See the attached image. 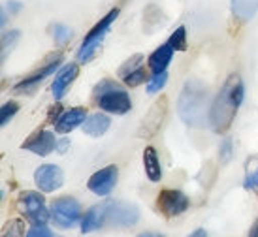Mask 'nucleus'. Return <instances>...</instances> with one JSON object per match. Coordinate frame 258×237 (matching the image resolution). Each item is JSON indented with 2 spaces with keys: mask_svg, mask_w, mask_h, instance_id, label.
Instances as JSON below:
<instances>
[{
  "mask_svg": "<svg viewBox=\"0 0 258 237\" xmlns=\"http://www.w3.org/2000/svg\"><path fill=\"white\" fill-rule=\"evenodd\" d=\"M140 237H160V235H155V233H145V235H140Z\"/></svg>",
  "mask_w": 258,
  "mask_h": 237,
  "instance_id": "f704fd0d",
  "label": "nucleus"
},
{
  "mask_svg": "<svg viewBox=\"0 0 258 237\" xmlns=\"http://www.w3.org/2000/svg\"><path fill=\"white\" fill-rule=\"evenodd\" d=\"M60 60H62V55H55L49 62H45L43 66H40L34 73H30V75H27L23 81H19V83L15 85L14 91L17 94H30L38 85H40V83H42L43 79L47 77V75H51V73L57 70L58 64H60Z\"/></svg>",
  "mask_w": 258,
  "mask_h": 237,
  "instance_id": "9d476101",
  "label": "nucleus"
},
{
  "mask_svg": "<svg viewBox=\"0 0 258 237\" xmlns=\"http://www.w3.org/2000/svg\"><path fill=\"white\" fill-rule=\"evenodd\" d=\"M258 12V0H232V14L239 21H249Z\"/></svg>",
  "mask_w": 258,
  "mask_h": 237,
  "instance_id": "aec40b11",
  "label": "nucleus"
},
{
  "mask_svg": "<svg viewBox=\"0 0 258 237\" xmlns=\"http://www.w3.org/2000/svg\"><path fill=\"white\" fill-rule=\"evenodd\" d=\"M142 60H144V57H142V55H134V57H130L128 60H126V62L119 68V75H121V77H126L128 73H132L134 70H138V68H140Z\"/></svg>",
  "mask_w": 258,
  "mask_h": 237,
  "instance_id": "393cba45",
  "label": "nucleus"
},
{
  "mask_svg": "<svg viewBox=\"0 0 258 237\" xmlns=\"http://www.w3.org/2000/svg\"><path fill=\"white\" fill-rule=\"evenodd\" d=\"M245 187L249 188V190H254V192H258V170L254 173H251V175L245 179Z\"/></svg>",
  "mask_w": 258,
  "mask_h": 237,
  "instance_id": "c756f323",
  "label": "nucleus"
},
{
  "mask_svg": "<svg viewBox=\"0 0 258 237\" xmlns=\"http://www.w3.org/2000/svg\"><path fill=\"white\" fill-rule=\"evenodd\" d=\"M168 83V72H162V73H153V77L151 81L147 83V93L149 94H155L158 93L162 87Z\"/></svg>",
  "mask_w": 258,
  "mask_h": 237,
  "instance_id": "b1692460",
  "label": "nucleus"
},
{
  "mask_svg": "<svg viewBox=\"0 0 258 237\" xmlns=\"http://www.w3.org/2000/svg\"><path fill=\"white\" fill-rule=\"evenodd\" d=\"M188 237H208V231L204 230V228H198V230H194Z\"/></svg>",
  "mask_w": 258,
  "mask_h": 237,
  "instance_id": "473e14b6",
  "label": "nucleus"
},
{
  "mask_svg": "<svg viewBox=\"0 0 258 237\" xmlns=\"http://www.w3.org/2000/svg\"><path fill=\"white\" fill-rule=\"evenodd\" d=\"M2 237H23V222L21 220H12L6 224Z\"/></svg>",
  "mask_w": 258,
  "mask_h": 237,
  "instance_id": "cd10ccee",
  "label": "nucleus"
},
{
  "mask_svg": "<svg viewBox=\"0 0 258 237\" xmlns=\"http://www.w3.org/2000/svg\"><path fill=\"white\" fill-rule=\"evenodd\" d=\"M230 151H232V143H230V141H224V143H222V160H228Z\"/></svg>",
  "mask_w": 258,
  "mask_h": 237,
  "instance_id": "7c9ffc66",
  "label": "nucleus"
},
{
  "mask_svg": "<svg viewBox=\"0 0 258 237\" xmlns=\"http://www.w3.org/2000/svg\"><path fill=\"white\" fill-rule=\"evenodd\" d=\"M51 218L53 222L60 226V228H72L74 224L81 218V205H79L78 200H74L70 196H64V198H58L51 203Z\"/></svg>",
  "mask_w": 258,
  "mask_h": 237,
  "instance_id": "39448f33",
  "label": "nucleus"
},
{
  "mask_svg": "<svg viewBox=\"0 0 258 237\" xmlns=\"http://www.w3.org/2000/svg\"><path fill=\"white\" fill-rule=\"evenodd\" d=\"M19 111V104L17 102H6L2 109H0V126H6L10 119Z\"/></svg>",
  "mask_w": 258,
  "mask_h": 237,
  "instance_id": "5701e85b",
  "label": "nucleus"
},
{
  "mask_svg": "<svg viewBox=\"0 0 258 237\" xmlns=\"http://www.w3.org/2000/svg\"><path fill=\"white\" fill-rule=\"evenodd\" d=\"M249 237H258V218H256V222L252 224L251 231H249Z\"/></svg>",
  "mask_w": 258,
  "mask_h": 237,
  "instance_id": "72a5a7b5",
  "label": "nucleus"
},
{
  "mask_svg": "<svg viewBox=\"0 0 258 237\" xmlns=\"http://www.w3.org/2000/svg\"><path fill=\"white\" fill-rule=\"evenodd\" d=\"M109 124H111V121H109L108 115H104V113H93V115L87 117L85 122H83V132L93 137H100L109 130Z\"/></svg>",
  "mask_w": 258,
  "mask_h": 237,
  "instance_id": "a211bd4d",
  "label": "nucleus"
},
{
  "mask_svg": "<svg viewBox=\"0 0 258 237\" xmlns=\"http://www.w3.org/2000/svg\"><path fill=\"white\" fill-rule=\"evenodd\" d=\"M157 209L164 216H177L188 209V198H186L181 190L168 188V190H162V192L158 194Z\"/></svg>",
  "mask_w": 258,
  "mask_h": 237,
  "instance_id": "6e6552de",
  "label": "nucleus"
},
{
  "mask_svg": "<svg viewBox=\"0 0 258 237\" xmlns=\"http://www.w3.org/2000/svg\"><path fill=\"white\" fill-rule=\"evenodd\" d=\"M27 237H57L49 228H45V224H34V228L27 231Z\"/></svg>",
  "mask_w": 258,
  "mask_h": 237,
  "instance_id": "c85d7f7f",
  "label": "nucleus"
},
{
  "mask_svg": "<svg viewBox=\"0 0 258 237\" xmlns=\"http://www.w3.org/2000/svg\"><path fill=\"white\" fill-rule=\"evenodd\" d=\"M104 207H106V222H109L111 226H132L140 218L138 209L130 203L109 201Z\"/></svg>",
  "mask_w": 258,
  "mask_h": 237,
  "instance_id": "0eeeda50",
  "label": "nucleus"
},
{
  "mask_svg": "<svg viewBox=\"0 0 258 237\" xmlns=\"http://www.w3.org/2000/svg\"><path fill=\"white\" fill-rule=\"evenodd\" d=\"M34 183H36V187L40 188V192L49 194V192H55L57 188L62 187V183H64V173H62V170L55 164L40 166L36 170V173H34Z\"/></svg>",
  "mask_w": 258,
  "mask_h": 237,
  "instance_id": "1a4fd4ad",
  "label": "nucleus"
},
{
  "mask_svg": "<svg viewBox=\"0 0 258 237\" xmlns=\"http://www.w3.org/2000/svg\"><path fill=\"white\" fill-rule=\"evenodd\" d=\"M51 36H53V40H55L57 43L64 45V43H68L70 40H72L74 30L70 29L68 25H62V23H55V25L51 27Z\"/></svg>",
  "mask_w": 258,
  "mask_h": 237,
  "instance_id": "412c9836",
  "label": "nucleus"
},
{
  "mask_svg": "<svg viewBox=\"0 0 258 237\" xmlns=\"http://www.w3.org/2000/svg\"><path fill=\"white\" fill-rule=\"evenodd\" d=\"M179 117L188 126H202L209 119V94L208 87L198 79L186 81L183 93L179 96Z\"/></svg>",
  "mask_w": 258,
  "mask_h": 237,
  "instance_id": "f03ea898",
  "label": "nucleus"
},
{
  "mask_svg": "<svg viewBox=\"0 0 258 237\" xmlns=\"http://www.w3.org/2000/svg\"><path fill=\"white\" fill-rule=\"evenodd\" d=\"M78 73H79L78 64H66L58 70L57 75H55V81H53V85H51V93H53V98H55V100H60V98L64 96L66 91L70 89V85L76 81Z\"/></svg>",
  "mask_w": 258,
  "mask_h": 237,
  "instance_id": "4468645a",
  "label": "nucleus"
},
{
  "mask_svg": "<svg viewBox=\"0 0 258 237\" xmlns=\"http://www.w3.org/2000/svg\"><path fill=\"white\" fill-rule=\"evenodd\" d=\"M117 175H119L117 166H106V168H102V170H98V172L89 177L87 188L96 196L111 194V190L115 188V183H117Z\"/></svg>",
  "mask_w": 258,
  "mask_h": 237,
  "instance_id": "9b49d317",
  "label": "nucleus"
},
{
  "mask_svg": "<svg viewBox=\"0 0 258 237\" xmlns=\"http://www.w3.org/2000/svg\"><path fill=\"white\" fill-rule=\"evenodd\" d=\"M104 222H106V207L104 205H94L81 216V231L91 233V231L98 230Z\"/></svg>",
  "mask_w": 258,
  "mask_h": 237,
  "instance_id": "f3484780",
  "label": "nucleus"
},
{
  "mask_svg": "<svg viewBox=\"0 0 258 237\" xmlns=\"http://www.w3.org/2000/svg\"><path fill=\"white\" fill-rule=\"evenodd\" d=\"M144 166H145V173L149 181L157 183L162 177V172H160V162H158V154L155 151V147H145L144 151Z\"/></svg>",
  "mask_w": 258,
  "mask_h": 237,
  "instance_id": "6ab92c4d",
  "label": "nucleus"
},
{
  "mask_svg": "<svg viewBox=\"0 0 258 237\" xmlns=\"http://www.w3.org/2000/svg\"><path fill=\"white\" fill-rule=\"evenodd\" d=\"M87 119V109L85 108H74L64 111L62 115H58L55 121V130L58 134H68L78 126H83V122Z\"/></svg>",
  "mask_w": 258,
  "mask_h": 237,
  "instance_id": "2eb2a0df",
  "label": "nucleus"
},
{
  "mask_svg": "<svg viewBox=\"0 0 258 237\" xmlns=\"http://www.w3.org/2000/svg\"><path fill=\"white\" fill-rule=\"evenodd\" d=\"M68 147H70V141H68L66 137H62V139L57 143V151L58 152H66V149H68Z\"/></svg>",
  "mask_w": 258,
  "mask_h": 237,
  "instance_id": "2f4dec72",
  "label": "nucleus"
},
{
  "mask_svg": "<svg viewBox=\"0 0 258 237\" xmlns=\"http://www.w3.org/2000/svg\"><path fill=\"white\" fill-rule=\"evenodd\" d=\"M168 42L172 43V47L175 51H186V29L185 27H177L173 30V34L170 36Z\"/></svg>",
  "mask_w": 258,
  "mask_h": 237,
  "instance_id": "4be33fe9",
  "label": "nucleus"
},
{
  "mask_svg": "<svg viewBox=\"0 0 258 237\" xmlns=\"http://www.w3.org/2000/svg\"><path fill=\"white\" fill-rule=\"evenodd\" d=\"M145 79H147V73H145V70L140 66L138 70H134L132 73H128L126 77H122V81H124L128 87H138V85H142Z\"/></svg>",
  "mask_w": 258,
  "mask_h": 237,
  "instance_id": "bb28decb",
  "label": "nucleus"
},
{
  "mask_svg": "<svg viewBox=\"0 0 258 237\" xmlns=\"http://www.w3.org/2000/svg\"><path fill=\"white\" fill-rule=\"evenodd\" d=\"M94 102L102 111L113 115H124L132 108V100L126 91H122L111 79H104L94 87Z\"/></svg>",
  "mask_w": 258,
  "mask_h": 237,
  "instance_id": "7ed1b4c3",
  "label": "nucleus"
},
{
  "mask_svg": "<svg viewBox=\"0 0 258 237\" xmlns=\"http://www.w3.org/2000/svg\"><path fill=\"white\" fill-rule=\"evenodd\" d=\"M17 207L23 213V216H27L34 224H45L51 216V211H47L40 192H32V190L23 192L17 200Z\"/></svg>",
  "mask_w": 258,
  "mask_h": 237,
  "instance_id": "423d86ee",
  "label": "nucleus"
},
{
  "mask_svg": "<svg viewBox=\"0 0 258 237\" xmlns=\"http://www.w3.org/2000/svg\"><path fill=\"white\" fill-rule=\"evenodd\" d=\"M117 17H119V8H113L111 12H108L100 21L94 25L93 29L87 32L85 40H83V43H81V47H79V51H78L79 62H89V60L94 57L96 49L100 47L102 42H104V38H106V32L109 30V27L113 25V21Z\"/></svg>",
  "mask_w": 258,
  "mask_h": 237,
  "instance_id": "20e7f679",
  "label": "nucleus"
},
{
  "mask_svg": "<svg viewBox=\"0 0 258 237\" xmlns=\"http://www.w3.org/2000/svg\"><path fill=\"white\" fill-rule=\"evenodd\" d=\"M21 147L25 151L36 152L38 156H47L49 152L57 149V141H55V136L49 130H36L32 136L25 139V143Z\"/></svg>",
  "mask_w": 258,
  "mask_h": 237,
  "instance_id": "ddd939ff",
  "label": "nucleus"
},
{
  "mask_svg": "<svg viewBox=\"0 0 258 237\" xmlns=\"http://www.w3.org/2000/svg\"><path fill=\"white\" fill-rule=\"evenodd\" d=\"M19 36H21V32L19 30H12V32H6L4 36H2V58H6V55L10 53V49H12V45H15V42L19 40Z\"/></svg>",
  "mask_w": 258,
  "mask_h": 237,
  "instance_id": "a878e982",
  "label": "nucleus"
},
{
  "mask_svg": "<svg viewBox=\"0 0 258 237\" xmlns=\"http://www.w3.org/2000/svg\"><path fill=\"white\" fill-rule=\"evenodd\" d=\"M166 106H168V100L166 98H158L155 104H153V108L149 109V113L145 115L144 122H142V128H140V136L145 137V139H149L157 134L160 126H162V122L166 119Z\"/></svg>",
  "mask_w": 258,
  "mask_h": 237,
  "instance_id": "f8f14e48",
  "label": "nucleus"
},
{
  "mask_svg": "<svg viewBox=\"0 0 258 237\" xmlns=\"http://www.w3.org/2000/svg\"><path fill=\"white\" fill-rule=\"evenodd\" d=\"M173 47L172 43H162L160 47H157V49L151 53L149 57V68L153 73H162L168 70V66H170V62H172V57H173Z\"/></svg>",
  "mask_w": 258,
  "mask_h": 237,
  "instance_id": "dca6fc26",
  "label": "nucleus"
},
{
  "mask_svg": "<svg viewBox=\"0 0 258 237\" xmlns=\"http://www.w3.org/2000/svg\"><path fill=\"white\" fill-rule=\"evenodd\" d=\"M241 102H243V81L239 75H232L222 85L221 93L217 94L209 111V122L217 134H224L230 128Z\"/></svg>",
  "mask_w": 258,
  "mask_h": 237,
  "instance_id": "f257e3e1",
  "label": "nucleus"
}]
</instances>
